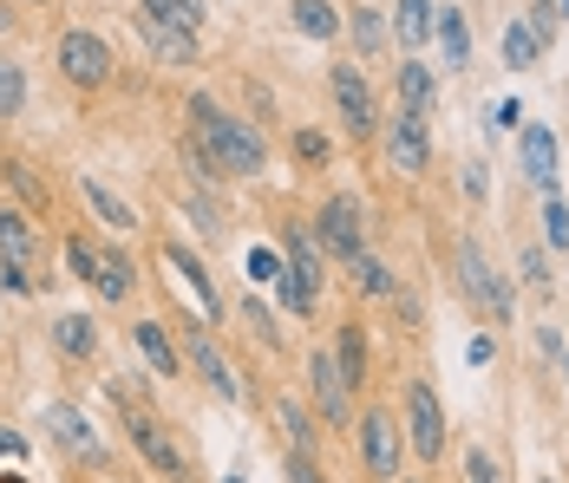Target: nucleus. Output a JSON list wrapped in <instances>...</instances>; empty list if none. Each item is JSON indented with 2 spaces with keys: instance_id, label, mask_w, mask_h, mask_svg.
<instances>
[{
  "instance_id": "nucleus-29",
  "label": "nucleus",
  "mask_w": 569,
  "mask_h": 483,
  "mask_svg": "<svg viewBox=\"0 0 569 483\" xmlns=\"http://www.w3.org/2000/svg\"><path fill=\"white\" fill-rule=\"evenodd\" d=\"M335 360H341L347 385H360V379H367V340H360V321L341 326V346H335Z\"/></svg>"
},
{
  "instance_id": "nucleus-6",
  "label": "nucleus",
  "mask_w": 569,
  "mask_h": 483,
  "mask_svg": "<svg viewBox=\"0 0 569 483\" xmlns=\"http://www.w3.org/2000/svg\"><path fill=\"white\" fill-rule=\"evenodd\" d=\"M315 235H321V249H335L341 262H360V255H367V249H360V242H367V210H360L353 197H328L321 215H315Z\"/></svg>"
},
{
  "instance_id": "nucleus-35",
  "label": "nucleus",
  "mask_w": 569,
  "mask_h": 483,
  "mask_svg": "<svg viewBox=\"0 0 569 483\" xmlns=\"http://www.w3.org/2000/svg\"><path fill=\"white\" fill-rule=\"evenodd\" d=\"M282 255H276V249H249V288H276V281H282Z\"/></svg>"
},
{
  "instance_id": "nucleus-32",
  "label": "nucleus",
  "mask_w": 569,
  "mask_h": 483,
  "mask_svg": "<svg viewBox=\"0 0 569 483\" xmlns=\"http://www.w3.org/2000/svg\"><path fill=\"white\" fill-rule=\"evenodd\" d=\"M276 419H282L288 444H295V451H308V457H315V425H308V419H301V405H295V399H282V405H276Z\"/></svg>"
},
{
  "instance_id": "nucleus-34",
  "label": "nucleus",
  "mask_w": 569,
  "mask_h": 483,
  "mask_svg": "<svg viewBox=\"0 0 569 483\" xmlns=\"http://www.w3.org/2000/svg\"><path fill=\"white\" fill-rule=\"evenodd\" d=\"M543 242L550 249H569V203L550 190V203H543Z\"/></svg>"
},
{
  "instance_id": "nucleus-36",
  "label": "nucleus",
  "mask_w": 569,
  "mask_h": 483,
  "mask_svg": "<svg viewBox=\"0 0 569 483\" xmlns=\"http://www.w3.org/2000/svg\"><path fill=\"white\" fill-rule=\"evenodd\" d=\"M66 269L79 274L86 288H99V249L92 242H66Z\"/></svg>"
},
{
  "instance_id": "nucleus-37",
  "label": "nucleus",
  "mask_w": 569,
  "mask_h": 483,
  "mask_svg": "<svg viewBox=\"0 0 569 483\" xmlns=\"http://www.w3.org/2000/svg\"><path fill=\"white\" fill-rule=\"evenodd\" d=\"M465 483H505V471H498V457H491L485 444H471V451H465Z\"/></svg>"
},
{
  "instance_id": "nucleus-43",
  "label": "nucleus",
  "mask_w": 569,
  "mask_h": 483,
  "mask_svg": "<svg viewBox=\"0 0 569 483\" xmlns=\"http://www.w3.org/2000/svg\"><path fill=\"white\" fill-rule=\"evenodd\" d=\"M393 308H399V321H406V326L419 321V294H406V288H393Z\"/></svg>"
},
{
  "instance_id": "nucleus-30",
  "label": "nucleus",
  "mask_w": 569,
  "mask_h": 483,
  "mask_svg": "<svg viewBox=\"0 0 569 483\" xmlns=\"http://www.w3.org/2000/svg\"><path fill=\"white\" fill-rule=\"evenodd\" d=\"M347 269H353V288H360V294H373V301H380V294H393V269H387V262L360 255V262H347Z\"/></svg>"
},
{
  "instance_id": "nucleus-11",
  "label": "nucleus",
  "mask_w": 569,
  "mask_h": 483,
  "mask_svg": "<svg viewBox=\"0 0 569 483\" xmlns=\"http://www.w3.org/2000/svg\"><path fill=\"white\" fill-rule=\"evenodd\" d=\"M308 385H315V405H321L328 425H347V419H353V385H347L335 353H315V360H308Z\"/></svg>"
},
{
  "instance_id": "nucleus-18",
  "label": "nucleus",
  "mask_w": 569,
  "mask_h": 483,
  "mask_svg": "<svg viewBox=\"0 0 569 483\" xmlns=\"http://www.w3.org/2000/svg\"><path fill=\"white\" fill-rule=\"evenodd\" d=\"M131 346L151 360V373H158V379H177V366H183V353L171 346V333H164L158 321H138V326H131Z\"/></svg>"
},
{
  "instance_id": "nucleus-7",
  "label": "nucleus",
  "mask_w": 569,
  "mask_h": 483,
  "mask_svg": "<svg viewBox=\"0 0 569 483\" xmlns=\"http://www.w3.org/2000/svg\"><path fill=\"white\" fill-rule=\"evenodd\" d=\"M406 437H412V457H426V464L446 451V412H439V392L426 379L406 385Z\"/></svg>"
},
{
  "instance_id": "nucleus-20",
  "label": "nucleus",
  "mask_w": 569,
  "mask_h": 483,
  "mask_svg": "<svg viewBox=\"0 0 569 483\" xmlns=\"http://www.w3.org/2000/svg\"><path fill=\"white\" fill-rule=\"evenodd\" d=\"M79 190H86V203H92V210L106 215V229H118V235H131V229H138V210H131V203L118 197L112 183H99V177H86Z\"/></svg>"
},
{
  "instance_id": "nucleus-38",
  "label": "nucleus",
  "mask_w": 569,
  "mask_h": 483,
  "mask_svg": "<svg viewBox=\"0 0 569 483\" xmlns=\"http://www.w3.org/2000/svg\"><path fill=\"white\" fill-rule=\"evenodd\" d=\"M295 158L301 163H328V138H321V131H295Z\"/></svg>"
},
{
  "instance_id": "nucleus-47",
  "label": "nucleus",
  "mask_w": 569,
  "mask_h": 483,
  "mask_svg": "<svg viewBox=\"0 0 569 483\" xmlns=\"http://www.w3.org/2000/svg\"><path fill=\"white\" fill-rule=\"evenodd\" d=\"M223 483H242V477H223Z\"/></svg>"
},
{
  "instance_id": "nucleus-10",
  "label": "nucleus",
  "mask_w": 569,
  "mask_h": 483,
  "mask_svg": "<svg viewBox=\"0 0 569 483\" xmlns=\"http://www.w3.org/2000/svg\"><path fill=\"white\" fill-rule=\"evenodd\" d=\"M59 72H66L72 85H106V79H112V53H106V40L86 33V27H72V33L59 40Z\"/></svg>"
},
{
  "instance_id": "nucleus-31",
  "label": "nucleus",
  "mask_w": 569,
  "mask_h": 483,
  "mask_svg": "<svg viewBox=\"0 0 569 483\" xmlns=\"http://www.w3.org/2000/svg\"><path fill=\"white\" fill-rule=\"evenodd\" d=\"M347 33L360 40V53H373V47H387V20H380L373 7H353V20H347Z\"/></svg>"
},
{
  "instance_id": "nucleus-2",
  "label": "nucleus",
  "mask_w": 569,
  "mask_h": 483,
  "mask_svg": "<svg viewBox=\"0 0 569 483\" xmlns=\"http://www.w3.org/2000/svg\"><path fill=\"white\" fill-rule=\"evenodd\" d=\"M112 399L124 405V425H131V444H138V457L158 471V477L171 483H197V464H190V451L177 444V431L164 425V419H151L138 399H131V385H112Z\"/></svg>"
},
{
  "instance_id": "nucleus-40",
  "label": "nucleus",
  "mask_w": 569,
  "mask_h": 483,
  "mask_svg": "<svg viewBox=\"0 0 569 483\" xmlns=\"http://www.w3.org/2000/svg\"><path fill=\"white\" fill-rule=\"evenodd\" d=\"M288 483H321V471H315V457H308V451H295V457H288Z\"/></svg>"
},
{
  "instance_id": "nucleus-25",
  "label": "nucleus",
  "mask_w": 569,
  "mask_h": 483,
  "mask_svg": "<svg viewBox=\"0 0 569 483\" xmlns=\"http://www.w3.org/2000/svg\"><path fill=\"white\" fill-rule=\"evenodd\" d=\"M288 13H295V27H301L308 40H335V33H341V13H335L328 0H295Z\"/></svg>"
},
{
  "instance_id": "nucleus-22",
  "label": "nucleus",
  "mask_w": 569,
  "mask_h": 483,
  "mask_svg": "<svg viewBox=\"0 0 569 483\" xmlns=\"http://www.w3.org/2000/svg\"><path fill=\"white\" fill-rule=\"evenodd\" d=\"M53 340H59L66 360H92V353H99V326H92V314H59Z\"/></svg>"
},
{
  "instance_id": "nucleus-9",
  "label": "nucleus",
  "mask_w": 569,
  "mask_h": 483,
  "mask_svg": "<svg viewBox=\"0 0 569 483\" xmlns=\"http://www.w3.org/2000/svg\"><path fill=\"white\" fill-rule=\"evenodd\" d=\"M328 85H335V105H341L347 131H353V138H373V131H380V111H373V85H367V72H360V66H335Z\"/></svg>"
},
{
  "instance_id": "nucleus-4",
  "label": "nucleus",
  "mask_w": 569,
  "mask_h": 483,
  "mask_svg": "<svg viewBox=\"0 0 569 483\" xmlns=\"http://www.w3.org/2000/svg\"><path fill=\"white\" fill-rule=\"evenodd\" d=\"M33 249H40L33 222L0 203V281H7V294H33Z\"/></svg>"
},
{
  "instance_id": "nucleus-14",
  "label": "nucleus",
  "mask_w": 569,
  "mask_h": 483,
  "mask_svg": "<svg viewBox=\"0 0 569 483\" xmlns=\"http://www.w3.org/2000/svg\"><path fill=\"white\" fill-rule=\"evenodd\" d=\"M517 163H523V177L537 183V190H557V131L550 124H523L517 131Z\"/></svg>"
},
{
  "instance_id": "nucleus-24",
  "label": "nucleus",
  "mask_w": 569,
  "mask_h": 483,
  "mask_svg": "<svg viewBox=\"0 0 569 483\" xmlns=\"http://www.w3.org/2000/svg\"><path fill=\"white\" fill-rule=\"evenodd\" d=\"M131 288H138L131 262L118 249H99V301H131Z\"/></svg>"
},
{
  "instance_id": "nucleus-26",
  "label": "nucleus",
  "mask_w": 569,
  "mask_h": 483,
  "mask_svg": "<svg viewBox=\"0 0 569 483\" xmlns=\"http://www.w3.org/2000/svg\"><path fill=\"white\" fill-rule=\"evenodd\" d=\"M138 7L158 13V20H171L177 33H190V40L203 33V0H138Z\"/></svg>"
},
{
  "instance_id": "nucleus-17",
  "label": "nucleus",
  "mask_w": 569,
  "mask_h": 483,
  "mask_svg": "<svg viewBox=\"0 0 569 483\" xmlns=\"http://www.w3.org/2000/svg\"><path fill=\"white\" fill-rule=\"evenodd\" d=\"M138 40H144V47H151L158 59H164V66H190V59H197V40H190V33H177L171 20L144 13V7H138Z\"/></svg>"
},
{
  "instance_id": "nucleus-44",
  "label": "nucleus",
  "mask_w": 569,
  "mask_h": 483,
  "mask_svg": "<svg viewBox=\"0 0 569 483\" xmlns=\"http://www.w3.org/2000/svg\"><path fill=\"white\" fill-rule=\"evenodd\" d=\"M0 457H27V437L20 431H0Z\"/></svg>"
},
{
  "instance_id": "nucleus-21",
  "label": "nucleus",
  "mask_w": 569,
  "mask_h": 483,
  "mask_svg": "<svg viewBox=\"0 0 569 483\" xmlns=\"http://www.w3.org/2000/svg\"><path fill=\"white\" fill-rule=\"evenodd\" d=\"M432 33H439V53H446V66H471V27H465V13L458 7H439V20H432Z\"/></svg>"
},
{
  "instance_id": "nucleus-3",
  "label": "nucleus",
  "mask_w": 569,
  "mask_h": 483,
  "mask_svg": "<svg viewBox=\"0 0 569 483\" xmlns=\"http://www.w3.org/2000/svg\"><path fill=\"white\" fill-rule=\"evenodd\" d=\"M458 288H465V294H471L491 321H511V308H517L511 281L485 262V249H478V242H465V249H458Z\"/></svg>"
},
{
  "instance_id": "nucleus-33",
  "label": "nucleus",
  "mask_w": 569,
  "mask_h": 483,
  "mask_svg": "<svg viewBox=\"0 0 569 483\" xmlns=\"http://www.w3.org/2000/svg\"><path fill=\"white\" fill-rule=\"evenodd\" d=\"M20 105H27V79H20L13 59H0V118H13Z\"/></svg>"
},
{
  "instance_id": "nucleus-39",
  "label": "nucleus",
  "mask_w": 569,
  "mask_h": 483,
  "mask_svg": "<svg viewBox=\"0 0 569 483\" xmlns=\"http://www.w3.org/2000/svg\"><path fill=\"white\" fill-rule=\"evenodd\" d=\"M523 281H530V288H537V294H543V288H550V262H543V255H537V249H530V255H523Z\"/></svg>"
},
{
  "instance_id": "nucleus-41",
  "label": "nucleus",
  "mask_w": 569,
  "mask_h": 483,
  "mask_svg": "<svg viewBox=\"0 0 569 483\" xmlns=\"http://www.w3.org/2000/svg\"><path fill=\"white\" fill-rule=\"evenodd\" d=\"M517 118H523V105H517V99H505V105L491 111V124H498V131H523Z\"/></svg>"
},
{
  "instance_id": "nucleus-27",
  "label": "nucleus",
  "mask_w": 569,
  "mask_h": 483,
  "mask_svg": "<svg viewBox=\"0 0 569 483\" xmlns=\"http://www.w3.org/2000/svg\"><path fill=\"white\" fill-rule=\"evenodd\" d=\"M399 99H406V111H432V66L406 59L399 66Z\"/></svg>"
},
{
  "instance_id": "nucleus-5",
  "label": "nucleus",
  "mask_w": 569,
  "mask_h": 483,
  "mask_svg": "<svg viewBox=\"0 0 569 483\" xmlns=\"http://www.w3.org/2000/svg\"><path fill=\"white\" fill-rule=\"evenodd\" d=\"M282 308L288 314H308L315 301H321V255H315V242L301 235V229H288V269H282Z\"/></svg>"
},
{
  "instance_id": "nucleus-19",
  "label": "nucleus",
  "mask_w": 569,
  "mask_h": 483,
  "mask_svg": "<svg viewBox=\"0 0 569 483\" xmlns=\"http://www.w3.org/2000/svg\"><path fill=\"white\" fill-rule=\"evenodd\" d=\"M432 20H439V7H432V0H393V33H399V47H406V59L426 47Z\"/></svg>"
},
{
  "instance_id": "nucleus-12",
  "label": "nucleus",
  "mask_w": 569,
  "mask_h": 483,
  "mask_svg": "<svg viewBox=\"0 0 569 483\" xmlns=\"http://www.w3.org/2000/svg\"><path fill=\"white\" fill-rule=\"evenodd\" d=\"M183 353H190V366L203 373V385H210L217 399H229V405L242 399V379H236V366L223 360V346H217V340H210L203 326H190V333H183Z\"/></svg>"
},
{
  "instance_id": "nucleus-16",
  "label": "nucleus",
  "mask_w": 569,
  "mask_h": 483,
  "mask_svg": "<svg viewBox=\"0 0 569 483\" xmlns=\"http://www.w3.org/2000/svg\"><path fill=\"white\" fill-rule=\"evenodd\" d=\"M164 262H171L177 269V281H183V294H190V301H197V308H203V326H217L223 321V301H217V281H210V274L197 269V255H190V249H164Z\"/></svg>"
},
{
  "instance_id": "nucleus-45",
  "label": "nucleus",
  "mask_w": 569,
  "mask_h": 483,
  "mask_svg": "<svg viewBox=\"0 0 569 483\" xmlns=\"http://www.w3.org/2000/svg\"><path fill=\"white\" fill-rule=\"evenodd\" d=\"M557 13H563V20H569V0H557Z\"/></svg>"
},
{
  "instance_id": "nucleus-15",
  "label": "nucleus",
  "mask_w": 569,
  "mask_h": 483,
  "mask_svg": "<svg viewBox=\"0 0 569 483\" xmlns=\"http://www.w3.org/2000/svg\"><path fill=\"white\" fill-rule=\"evenodd\" d=\"M47 431H53V444H66L72 457L106 464V437L86 425V412H72V405H47Z\"/></svg>"
},
{
  "instance_id": "nucleus-23",
  "label": "nucleus",
  "mask_w": 569,
  "mask_h": 483,
  "mask_svg": "<svg viewBox=\"0 0 569 483\" xmlns=\"http://www.w3.org/2000/svg\"><path fill=\"white\" fill-rule=\"evenodd\" d=\"M498 47H505V66H511V72H523V66H537V59H543V33H537L530 20H511Z\"/></svg>"
},
{
  "instance_id": "nucleus-28",
  "label": "nucleus",
  "mask_w": 569,
  "mask_h": 483,
  "mask_svg": "<svg viewBox=\"0 0 569 483\" xmlns=\"http://www.w3.org/2000/svg\"><path fill=\"white\" fill-rule=\"evenodd\" d=\"M0 177L20 190V203H27V210H47V203H53V197H47V183L33 177V163H27V158H7V170H0Z\"/></svg>"
},
{
  "instance_id": "nucleus-42",
  "label": "nucleus",
  "mask_w": 569,
  "mask_h": 483,
  "mask_svg": "<svg viewBox=\"0 0 569 483\" xmlns=\"http://www.w3.org/2000/svg\"><path fill=\"white\" fill-rule=\"evenodd\" d=\"M242 321L256 326V333H276V326H269V308H262V301H256V294H249V308H242Z\"/></svg>"
},
{
  "instance_id": "nucleus-1",
  "label": "nucleus",
  "mask_w": 569,
  "mask_h": 483,
  "mask_svg": "<svg viewBox=\"0 0 569 483\" xmlns=\"http://www.w3.org/2000/svg\"><path fill=\"white\" fill-rule=\"evenodd\" d=\"M190 118H197V144H203V158H210V170H223V177H256L262 170V138L242 124V118H223L217 105H190Z\"/></svg>"
},
{
  "instance_id": "nucleus-8",
  "label": "nucleus",
  "mask_w": 569,
  "mask_h": 483,
  "mask_svg": "<svg viewBox=\"0 0 569 483\" xmlns=\"http://www.w3.org/2000/svg\"><path fill=\"white\" fill-rule=\"evenodd\" d=\"M399 451H406V431L393 425V412H367V419H360V457H367V477L393 483L399 477Z\"/></svg>"
},
{
  "instance_id": "nucleus-13",
  "label": "nucleus",
  "mask_w": 569,
  "mask_h": 483,
  "mask_svg": "<svg viewBox=\"0 0 569 483\" xmlns=\"http://www.w3.org/2000/svg\"><path fill=\"white\" fill-rule=\"evenodd\" d=\"M387 158H393L399 177H419L426 158H432V138H426V111H399L387 124Z\"/></svg>"
},
{
  "instance_id": "nucleus-46",
  "label": "nucleus",
  "mask_w": 569,
  "mask_h": 483,
  "mask_svg": "<svg viewBox=\"0 0 569 483\" xmlns=\"http://www.w3.org/2000/svg\"><path fill=\"white\" fill-rule=\"evenodd\" d=\"M0 483H27V477H0Z\"/></svg>"
}]
</instances>
